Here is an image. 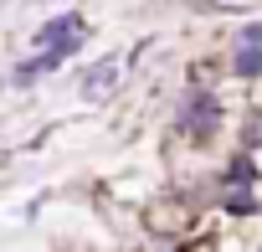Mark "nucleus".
<instances>
[{
  "label": "nucleus",
  "mask_w": 262,
  "mask_h": 252,
  "mask_svg": "<svg viewBox=\"0 0 262 252\" xmlns=\"http://www.w3.org/2000/svg\"><path fill=\"white\" fill-rule=\"evenodd\" d=\"M175 139H185L190 150H211L226 129V98L211 88V82H190L175 103V118H170Z\"/></svg>",
  "instance_id": "nucleus-1"
},
{
  "label": "nucleus",
  "mask_w": 262,
  "mask_h": 252,
  "mask_svg": "<svg viewBox=\"0 0 262 252\" xmlns=\"http://www.w3.org/2000/svg\"><path fill=\"white\" fill-rule=\"evenodd\" d=\"M195 216H201V201L190 191H165V196H149L139 206V226L155 242H185L195 232Z\"/></svg>",
  "instance_id": "nucleus-2"
},
{
  "label": "nucleus",
  "mask_w": 262,
  "mask_h": 252,
  "mask_svg": "<svg viewBox=\"0 0 262 252\" xmlns=\"http://www.w3.org/2000/svg\"><path fill=\"white\" fill-rule=\"evenodd\" d=\"M118 82H123V57L108 52V57H98V62H88V67L77 72V98L98 108V103H108V98L118 93Z\"/></svg>",
  "instance_id": "nucleus-3"
},
{
  "label": "nucleus",
  "mask_w": 262,
  "mask_h": 252,
  "mask_svg": "<svg viewBox=\"0 0 262 252\" xmlns=\"http://www.w3.org/2000/svg\"><path fill=\"white\" fill-rule=\"evenodd\" d=\"M226 77H236V82H257V77H262V47H257V41H231Z\"/></svg>",
  "instance_id": "nucleus-4"
},
{
  "label": "nucleus",
  "mask_w": 262,
  "mask_h": 252,
  "mask_svg": "<svg viewBox=\"0 0 262 252\" xmlns=\"http://www.w3.org/2000/svg\"><path fill=\"white\" fill-rule=\"evenodd\" d=\"M231 41H257V47H262V21H242Z\"/></svg>",
  "instance_id": "nucleus-5"
},
{
  "label": "nucleus",
  "mask_w": 262,
  "mask_h": 252,
  "mask_svg": "<svg viewBox=\"0 0 262 252\" xmlns=\"http://www.w3.org/2000/svg\"><path fill=\"white\" fill-rule=\"evenodd\" d=\"M242 155H247V165H252V175H257V180H262V139H257V144H247V150H242Z\"/></svg>",
  "instance_id": "nucleus-6"
}]
</instances>
